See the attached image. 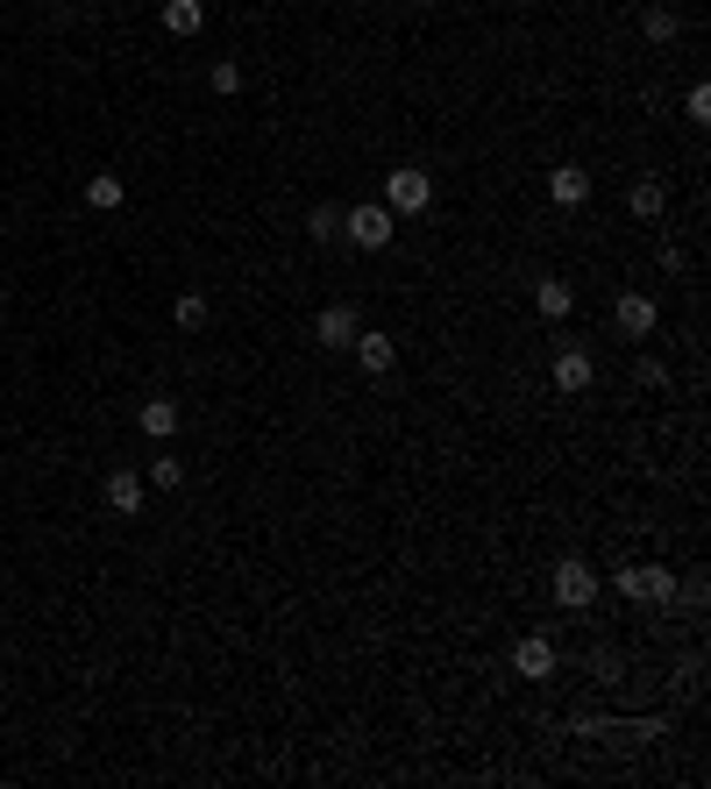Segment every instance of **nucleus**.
Wrapping results in <instances>:
<instances>
[{
  "mask_svg": "<svg viewBox=\"0 0 711 789\" xmlns=\"http://www.w3.org/2000/svg\"><path fill=\"white\" fill-rule=\"evenodd\" d=\"M612 584H619V598H633V604H669L676 598V569H662V563H626V569H612Z\"/></svg>",
  "mask_w": 711,
  "mask_h": 789,
  "instance_id": "f257e3e1",
  "label": "nucleus"
},
{
  "mask_svg": "<svg viewBox=\"0 0 711 789\" xmlns=\"http://www.w3.org/2000/svg\"><path fill=\"white\" fill-rule=\"evenodd\" d=\"M555 604H563V612H591V604H598V569L577 563V555L555 563Z\"/></svg>",
  "mask_w": 711,
  "mask_h": 789,
  "instance_id": "f03ea898",
  "label": "nucleus"
},
{
  "mask_svg": "<svg viewBox=\"0 0 711 789\" xmlns=\"http://www.w3.org/2000/svg\"><path fill=\"white\" fill-rule=\"evenodd\" d=\"M342 235L356 242V249H385L391 242V207H377V200H363V207H349V214H342Z\"/></svg>",
  "mask_w": 711,
  "mask_h": 789,
  "instance_id": "7ed1b4c3",
  "label": "nucleus"
},
{
  "mask_svg": "<svg viewBox=\"0 0 711 789\" xmlns=\"http://www.w3.org/2000/svg\"><path fill=\"white\" fill-rule=\"evenodd\" d=\"M427 200H434V178L413 171V164L385 178V207H391V214H427Z\"/></svg>",
  "mask_w": 711,
  "mask_h": 789,
  "instance_id": "20e7f679",
  "label": "nucleus"
},
{
  "mask_svg": "<svg viewBox=\"0 0 711 789\" xmlns=\"http://www.w3.org/2000/svg\"><path fill=\"white\" fill-rule=\"evenodd\" d=\"M655 321H662V307H655L647 292H619V299H612V327H619L626 342H647V335H655Z\"/></svg>",
  "mask_w": 711,
  "mask_h": 789,
  "instance_id": "39448f33",
  "label": "nucleus"
},
{
  "mask_svg": "<svg viewBox=\"0 0 711 789\" xmlns=\"http://www.w3.org/2000/svg\"><path fill=\"white\" fill-rule=\"evenodd\" d=\"M555 391H569V399H577V391H591L598 385V363H591V348H555Z\"/></svg>",
  "mask_w": 711,
  "mask_h": 789,
  "instance_id": "423d86ee",
  "label": "nucleus"
},
{
  "mask_svg": "<svg viewBox=\"0 0 711 789\" xmlns=\"http://www.w3.org/2000/svg\"><path fill=\"white\" fill-rule=\"evenodd\" d=\"M349 348H356V363H363L370 377H385L391 363H399V342H391L385 327H356V342H349Z\"/></svg>",
  "mask_w": 711,
  "mask_h": 789,
  "instance_id": "0eeeda50",
  "label": "nucleus"
},
{
  "mask_svg": "<svg viewBox=\"0 0 711 789\" xmlns=\"http://www.w3.org/2000/svg\"><path fill=\"white\" fill-rule=\"evenodd\" d=\"M512 669H520L526 682H548V676H555V641H541V633H526V641L512 647Z\"/></svg>",
  "mask_w": 711,
  "mask_h": 789,
  "instance_id": "6e6552de",
  "label": "nucleus"
},
{
  "mask_svg": "<svg viewBox=\"0 0 711 789\" xmlns=\"http://www.w3.org/2000/svg\"><path fill=\"white\" fill-rule=\"evenodd\" d=\"M143 498H149V484L135 477V469H114V477H108V512H114V520H135Z\"/></svg>",
  "mask_w": 711,
  "mask_h": 789,
  "instance_id": "1a4fd4ad",
  "label": "nucleus"
},
{
  "mask_svg": "<svg viewBox=\"0 0 711 789\" xmlns=\"http://www.w3.org/2000/svg\"><path fill=\"white\" fill-rule=\"evenodd\" d=\"M548 200L555 207H584L591 200V171H584V164H555L548 171Z\"/></svg>",
  "mask_w": 711,
  "mask_h": 789,
  "instance_id": "9d476101",
  "label": "nucleus"
},
{
  "mask_svg": "<svg viewBox=\"0 0 711 789\" xmlns=\"http://www.w3.org/2000/svg\"><path fill=\"white\" fill-rule=\"evenodd\" d=\"M135 427H143L149 442H171V434H178V399H143V413H135Z\"/></svg>",
  "mask_w": 711,
  "mask_h": 789,
  "instance_id": "9b49d317",
  "label": "nucleus"
},
{
  "mask_svg": "<svg viewBox=\"0 0 711 789\" xmlns=\"http://www.w3.org/2000/svg\"><path fill=\"white\" fill-rule=\"evenodd\" d=\"M313 335H321L327 348H349V342H356V307H321Z\"/></svg>",
  "mask_w": 711,
  "mask_h": 789,
  "instance_id": "f8f14e48",
  "label": "nucleus"
},
{
  "mask_svg": "<svg viewBox=\"0 0 711 789\" xmlns=\"http://www.w3.org/2000/svg\"><path fill=\"white\" fill-rule=\"evenodd\" d=\"M626 207H633L641 221H662V207H669V186H662V178H633Z\"/></svg>",
  "mask_w": 711,
  "mask_h": 789,
  "instance_id": "ddd939ff",
  "label": "nucleus"
},
{
  "mask_svg": "<svg viewBox=\"0 0 711 789\" xmlns=\"http://www.w3.org/2000/svg\"><path fill=\"white\" fill-rule=\"evenodd\" d=\"M121 200H129V186H121L114 171H93V178H86V207H93V214H114Z\"/></svg>",
  "mask_w": 711,
  "mask_h": 789,
  "instance_id": "4468645a",
  "label": "nucleus"
},
{
  "mask_svg": "<svg viewBox=\"0 0 711 789\" xmlns=\"http://www.w3.org/2000/svg\"><path fill=\"white\" fill-rule=\"evenodd\" d=\"M164 29H171V36H200L207 8H200V0H164Z\"/></svg>",
  "mask_w": 711,
  "mask_h": 789,
  "instance_id": "2eb2a0df",
  "label": "nucleus"
},
{
  "mask_svg": "<svg viewBox=\"0 0 711 789\" xmlns=\"http://www.w3.org/2000/svg\"><path fill=\"white\" fill-rule=\"evenodd\" d=\"M534 307H541V321H563V313L577 307V292H569L563 278H541V285H534Z\"/></svg>",
  "mask_w": 711,
  "mask_h": 789,
  "instance_id": "dca6fc26",
  "label": "nucleus"
},
{
  "mask_svg": "<svg viewBox=\"0 0 711 789\" xmlns=\"http://www.w3.org/2000/svg\"><path fill=\"white\" fill-rule=\"evenodd\" d=\"M676 29H684V22H676L669 8H647V14H641V36H647V43H676Z\"/></svg>",
  "mask_w": 711,
  "mask_h": 789,
  "instance_id": "f3484780",
  "label": "nucleus"
},
{
  "mask_svg": "<svg viewBox=\"0 0 711 789\" xmlns=\"http://www.w3.org/2000/svg\"><path fill=\"white\" fill-rule=\"evenodd\" d=\"M143 484H157V491H178V484H186V463H178V455H157Z\"/></svg>",
  "mask_w": 711,
  "mask_h": 789,
  "instance_id": "a211bd4d",
  "label": "nucleus"
},
{
  "mask_svg": "<svg viewBox=\"0 0 711 789\" xmlns=\"http://www.w3.org/2000/svg\"><path fill=\"white\" fill-rule=\"evenodd\" d=\"M171 321L186 327V335H200V327H207V299H200V292H186V299L171 307Z\"/></svg>",
  "mask_w": 711,
  "mask_h": 789,
  "instance_id": "6ab92c4d",
  "label": "nucleus"
},
{
  "mask_svg": "<svg viewBox=\"0 0 711 789\" xmlns=\"http://www.w3.org/2000/svg\"><path fill=\"white\" fill-rule=\"evenodd\" d=\"M307 235H313V242H335V235H342V214H335V207H313V214H307Z\"/></svg>",
  "mask_w": 711,
  "mask_h": 789,
  "instance_id": "aec40b11",
  "label": "nucleus"
},
{
  "mask_svg": "<svg viewBox=\"0 0 711 789\" xmlns=\"http://www.w3.org/2000/svg\"><path fill=\"white\" fill-rule=\"evenodd\" d=\"M633 385H641V391H662V385H669V363L641 356V363H633Z\"/></svg>",
  "mask_w": 711,
  "mask_h": 789,
  "instance_id": "412c9836",
  "label": "nucleus"
},
{
  "mask_svg": "<svg viewBox=\"0 0 711 789\" xmlns=\"http://www.w3.org/2000/svg\"><path fill=\"white\" fill-rule=\"evenodd\" d=\"M207 79H214V93H221V100H229V93H242V65H235V57H221V65L207 71Z\"/></svg>",
  "mask_w": 711,
  "mask_h": 789,
  "instance_id": "4be33fe9",
  "label": "nucleus"
},
{
  "mask_svg": "<svg viewBox=\"0 0 711 789\" xmlns=\"http://www.w3.org/2000/svg\"><path fill=\"white\" fill-rule=\"evenodd\" d=\"M684 114H690V121H711V86H690V93H684Z\"/></svg>",
  "mask_w": 711,
  "mask_h": 789,
  "instance_id": "5701e85b",
  "label": "nucleus"
}]
</instances>
